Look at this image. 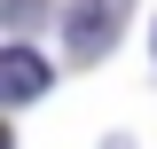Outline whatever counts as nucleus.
I'll return each instance as SVG.
<instances>
[{
  "label": "nucleus",
  "instance_id": "nucleus-1",
  "mask_svg": "<svg viewBox=\"0 0 157 149\" xmlns=\"http://www.w3.org/2000/svg\"><path fill=\"white\" fill-rule=\"evenodd\" d=\"M118 24H126V0H71V8H63V55L71 63H94L118 39Z\"/></svg>",
  "mask_w": 157,
  "mask_h": 149
},
{
  "label": "nucleus",
  "instance_id": "nucleus-2",
  "mask_svg": "<svg viewBox=\"0 0 157 149\" xmlns=\"http://www.w3.org/2000/svg\"><path fill=\"white\" fill-rule=\"evenodd\" d=\"M47 78H55V71H47V55H32L24 39H16V47H0V94H8V102L47 94Z\"/></svg>",
  "mask_w": 157,
  "mask_h": 149
},
{
  "label": "nucleus",
  "instance_id": "nucleus-3",
  "mask_svg": "<svg viewBox=\"0 0 157 149\" xmlns=\"http://www.w3.org/2000/svg\"><path fill=\"white\" fill-rule=\"evenodd\" d=\"M39 16H47V8H39V0H8V24H16V32H32Z\"/></svg>",
  "mask_w": 157,
  "mask_h": 149
}]
</instances>
